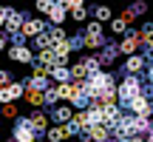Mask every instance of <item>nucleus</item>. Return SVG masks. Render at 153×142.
<instances>
[{"label": "nucleus", "mask_w": 153, "mask_h": 142, "mask_svg": "<svg viewBox=\"0 0 153 142\" xmlns=\"http://www.w3.org/2000/svg\"><path fill=\"white\" fill-rule=\"evenodd\" d=\"M139 94H142V82H139V77H125V80L119 82V88H116V99L119 102H131V99H136Z\"/></svg>", "instance_id": "1"}, {"label": "nucleus", "mask_w": 153, "mask_h": 142, "mask_svg": "<svg viewBox=\"0 0 153 142\" xmlns=\"http://www.w3.org/2000/svg\"><path fill=\"white\" fill-rule=\"evenodd\" d=\"M11 137H14V142H37L40 134L31 128L28 117H17V120H14V128H11Z\"/></svg>", "instance_id": "2"}, {"label": "nucleus", "mask_w": 153, "mask_h": 142, "mask_svg": "<svg viewBox=\"0 0 153 142\" xmlns=\"http://www.w3.org/2000/svg\"><path fill=\"white\" fill-rule=\"evenodd\" d=\"M28 20V14H23V11H14V9H6V34H20V28H23V23Z\"/></svg>", "instance_id": "3"}, {"label": "nucleus", "mask_w": 153, "mask_h": 142, "mask_svg": "<svg viewBox=\"0 0 153 142\" xmlns=\"http://www.w3.org/2000/svg\"><path fill=\"white\" fill-rule=\"evenodd\" d=\"M23 94H26V85H23V82H11V85L0 88V105H11V102H17Z\"/></svg>", "instance_id": "4"}, {"label": "nucleus", "mask_w": 153, "mask_h": 142, "mask_svg": "<svg viewBox=\"0 0 153 142\" xmlns=\"http://www.w3.org/2000/svg\"><path fill=\"white\" fill-rule=\"evenodd\" d=\"M45 28H48V23H45V20H40V17H28V20L23 23L20 34H23V37H31V40H34L37 34H43Z\"/></svg>", "instance_id": "5"}, {"label": "nucleus", "mask_w": 153, "mask_h": 142, "mask_svg": "<svg viewBox=\"0 0 153 142\" xmlns=\"http://www.w3.org/2000/svg\"><path fill=\"white\" fill-rule=\"evenodd\" d=\"M9 60L31 66V63H34V51L28 49V46H11V49H9Z\"/></svg>", "instance_id": "6"}, {"label": "nucleus", "mask_w": 153, "mask_h": 142, "mask_svg": "<svg viewBox=\"0 0 153 142\" xmlns=\"http://www.w3.org/2000/svg\"><path fill=\"white\" fill-rule=\"evenodd\" d=\"M51 120H54V125H68V122L74 120V108L71 105H54V111H51Z\"/></svg>", "instance_id": "7"}, {"label": "nucleus", "mask_w": 153, "mask_h": 142, "mask_svg": "<svg viewBox=\"0 0 153 142\" xmlns=\"http://www.w3.org/2000/svg\"><path fill=\"white\" fill-rule=\"evenodd\" d=\"M128 108H131L136 117H145V120H148V114H150V102H148V97H145V94H139L136 99H131V102H128Z\"/></svg>", "instance_id": "8"}, {"label": "nucleus", "mask_w": 153, "mask_h": 142, "mask_svg": "<svg viewBox=\"0 0 153 142\" xmlns=\"http://www.w3.org/2000/svg\"><path fill=\"white\" fill-rule=\"evenodd\" d=\"M28 122H31V128L37 134H45V131H48V117H45L40 108H34L31 114H28Z\"/></svg>", "instance_id": "9"}, {"label": "nucleus", "mask_w": 153, "mask_h": 142, "mask_svg": "<svg viewBox=\"0 0 153 142\" xmlns=\"http://www.w3.org/2000/svg\"><path fill=\"white\" fill-rule=\"evenodd\" d=\"M65 17H68V9L62 3H54V6H51V11H48V23H51V26H60L62 28Z\"/></svg>", "instance_id": "10"}, {"label": "nucleus", "mask_w": 153, "mask_h": 142, "mask_svg": "<svg viewBox=\"0 0 153 142\" xmlns=\"http://www.w3.org/2000/svg\"><path fill=\"white\" fill-rule=\"evenodd\" d=\"M48 77L57 82V85H68L71 82V68H65V66H54L48 71Z\"/></svg>", "instance_id": "11"}, {"label": "nucleus", "mask_w": 153, "mask_h": 142, "mask_svg": "<svg viewBox=\"0 0 153 142\" xmlns=\"http://www.w3.org/2000/svg\"><path fill=\"white\" fill-rule=\"evenodd\" d=\"M142 68H145V57L133 54V57H128V60H125V71H128V77H136Z\"/></svg>", "instance_id": "12"}, {"label": "nucleus", "mask_w": 153, "mask_h": 142, "mask_svg": "<svg viewBox=\"0 0 153 142\" xmlns=\"http://www.w3.org/2000/svg\"><path fill=\"white\" fill-rule=\"evenodd\" d=\"M139 49V34H128L125 40L119 43V51L122 54H128V57H133V51Z\"/></svg>", "instance_id": "13"}, {"label": "nucleus", "mask_w": 153, "mask_h": 142, "mask_svg": "<svg viewBox=\"0 0 153 142\" xmlns=\"http://www.w3.org/2000/svg\"><path fill=\"white\" fill-rule=\"evenodd\" d=\"M45 137H48V142H65V139H71L68 131H65V125H51L48 131H45Z\"/></svg>", "instance_id": "14"}, {"label": "nucleus", "mask_w": 153, "mask_h": 142, "mask_svg": "<svg viewBox=\"0 0 153 142\" xmlns=\"http://www.w3.org/2000/svg\"><path fill=\"white\" fill-rule=\"evenodd\" d=\"M88 139H91V142H108V128H105V125H94V128H88Z\"/></svg>", "instance_id": "15"}, {"label": "nucleus", "mask_w": 153, "mask_h": 142, "mask_svg": "<svg viewBox=\"0 0 153 142\" xmlns=\"http://www.w3.org/2000/svg\"><path fill=\"white\" fill-rule=\"evenodd\" d=\"M28 49H34V51H45V49H51V37H48V34H37V37H34L31 40V46H28Z\"/></svg>", "instance_id": "16"}, {"label": "nucleus", "mask_w": 153, "mask_h": 142, "mask_svg": "<svg viewBox=\"0 0 153 142\" xmlns=\"http://www.w3.org/2000/svg\"><path fill=\"white\" fill-rule=\"evenodd\" d=\"M23 97H26V102H28V105H34V108H40V105H43V91L26 88V94H23Z\"/></svg>", "instance_id": "17"}, {"label": "nucleus", "mask_w": 153, "mask_h": 142, "mask_svg": "<svg viewBox=\"0 0 153 142\" xmlns=\"http://www.w3.org/2000/svg\"><path fill=\"white\" fill-rule=\"evenodd\" d=\"M111 31H114V34H125L128 31V23L122 20V17H114V20H111Z\"/></svg>", "instance_id": "18"}, {"label": "nucleus", "mask_w": 153, "mask_h": 142, "mask_svg": "<svg viewBox=\"0 0 153 142\" xmlns=\"http://www.w3.org/2000/svg\"><path fill=\"white\" fill-rule=\"evenodd\" d=\"M0 114L6 117V120H17V105L11 102V105H3V108H0Z\"/></svg>", "instance_id": "19"}, {"label": "nucleus", "mask_w": 153, "mask_h": 142, "mask_svg": "<svg viewBox=\"0 0 153 142\" xmlns=\"http://www.w3.org/2000/svg\"><path fill=\"white\" fill-rule=\"evenodd\" d=\"M85 34H94V37H102V23H88Z\"/></svg>", "instance_id": "20"}, {"label": "nucleus", "mask_w": 153, "mask_h": 142, "mask_svg": "<svg viewBox=\"0 0 153 142\" xmlns=\"http://www.w3.org/2000/svg\"><path fill=\"white\" fill-rule=\"evenodd\" d=\"M94 14H97V23H102V20H111V9H108V6H99V9L94 11Z\"/></svg>", "instance_id": "21"}, {"label": "nucleus", "mask_w": 153, "mask_h": 142, "mask_svg": "<svg viewBox=\"0 0 153 142\" xmlns=\"http://www.w3.org/2000/svg\"><path fill=\"white\" fill-rule=\"evenodd\" d=\"M51 6H54V3H48V0H40L34 9H37V14H48V11H51Z\"/></svg>", "instance_id": "22"}, {"label": "nucleus", "mask_w": 153, "mask_h": 142, "mask_svg": "<svg viewBox=\"0 0 153 142\" xmlns=\"http://www.w3.org/2000/svg\"><path fill=\"white\" fill-rule=\"evenodd\" d=\"M6 85H11V74L6 68H0V88H6Z\"/></svg>", "instance_id": "23"}, {"label": "nucleus", "mask_w": 153, "mask_h": 142, "mask_svg": "<svg viewBox=\"0 0 153 142\" xmlns=\"http://www.w3.org/2000/svg\"><path fill=\"white\" fill-rule=\"evenodd\" d=\"M6 46H9V34L0 31V51H6Z\"/></svg>", "instance_id": "24"}, {"label": "nucleus", "mask_w": 153, "mask_h": 142, "mask_svg": "<svg viewBox=\"0 0 153 142\" xmlns=\"http://www.w3.org/2000/svg\"><path fill=\"white\" fill-rule=\"evenodd\" d=\"M150 82H153V66H150Z\"/></svg>", "instance_id": "25"}, {"label": "nucleus", "mask_w": 153, "mask_h": 142, "mask_svg": "<svg viewBox=\"0 0 153 142\" xmlns=\"http://www.w3.org/2000/svg\"><path fill=\"white\" fill-rule=\"evenodd\" d=\"M9 142H14V139H9Z\"/></svg>", "instance_id": "26"}]
</instances>
